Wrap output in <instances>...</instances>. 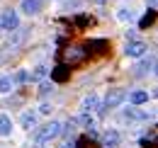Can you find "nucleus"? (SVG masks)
I'll return each mask as SVG.
<instances>
[{"instance_id":"obj_20","label":"nucleus","mask_w":158,"mask_h":148,"mask_svg":"<svg viewBox=\"0 0 158 148\" xmlns=\"http://www.w3.org/2000/svg\"><path fill=\"white\" fill-rule=\"evenodd\" d=\"M10 90H12V80L0 75V92H10Z\"/></svg>"},{"instance_id":"obj_25","label":"nucleus","mask_w":158,"mask_h":148,"mask_svg":"<svg viewBox=\"0 0 158 148\" xmlns=\"http://www.w3.org/2000/svg\"><path fill=\"white\" fill-rule=\"evenodd\" d=\"M95 2H98V5H105V2H107V0H95Z\"/></svg>"},{"instance_id":"obj_19","label":"nucleus","mask_w":158,"mask_h":148,"mask_svg":"<svg viewBox=\"0 0 158 148\" xmlns=\"http://www.w3.org/2000/svg\"><path fill=\"white\" fill-rule=\"evenodd\" d=\"M44 75H46V66H37V68L29 73V78H32V80H41Z\"/></svg>"},{"instance_id":"obj_13","label":"nucleus","mask_w":158,"mask_h":148,"mask_svg":"<svg viewBox=\"0 0 158 148\" xmlns=\"http://www.w3.org/2000/svg\"><path fill=\"white\" fill-rule=\"evenodd\" d=\"M12 134V121L7 114H0V136H10Z\"/></svg>"},{"instance_id":"obj_24","label":"nucleus","mask_w":158,"mask_h":148,"mask_svg":"<svg viewBox=\"0 0 158 148\" xmlns=\"http://www.w3.org/2000/svg\"><path fill=\"white\" fill-rule=\"evenodd\" d=\"M15 78H17V83H27V80H29V73H27V71H20Z\"/></svg>"},{"instance_id":"obj_15","label":"nucleus","mask_w":158,"mask_h":148,"mask_svg":"<svg viewBox=\"0 0 158 148\" xmlns=\"http://www.w3.org/2000/svg\"><path fill=\"white\" fill-rule=\"evenodd\" d=\"M153 68H156V58L151 56L148 61H143V63H141V66L136 68V75H146V73H151Z\"/></svg>"},{"instance_id":"obj_5","label":"nucleus","mask_w":158,"mask_h":148,"mask_svg":"<svg viewBox=\"0 0 158 148\" xmlns=\"http://www.w3.org/2000/svg\"><path fill=\"white\" fill-rule=\"evenodd\" d=\"M59 58H61V61L71 58V63H78V61H83V58H85V51H83V49H76V46H71V49H63Z\"/></svg>"},{"instance_id":"obj_8","label":"nucleus","mask_w":158,"mask_h":148,"mask_svg":"<svg viewBox=\"0 0 158 148\" xmlns=\"http://www.w3.org/2000/svg\"><path fill=\"white\" fill-rule=\"evenodd\" d=\"M122 117H124V121H143V119H148V114H143V112L134 109V107H127Z\"/></svg>"},{"instance_id":"obj_9","label":"nucleus","mask_w":158,"mask_h":148,"mask_svg":"<svg viewBox=\"0 0 158 148\" xmlns=\"http://www.w3.org/2000/svg\"><path fill=\"white\" fill-rule=\"evenodd\" d=\"M127 54L134 56V58L143 56L146 54V44H143V41H129V44H127Z\"/></svg>"},{"instance_id":"obj_14","label":"nucleus","mask_w":158,"mask_h":148,"mask_svg":"<svg viewBox=\"0 0 158 148\" xmlns=\"http://www.w3.org/2000/svg\"><path fill=\"white\" fill-rule=\"evenodd\" d=\"M102 51H107V41H105V39H98L95 44H90V46L85 49V54H102Z\"/></svg>"},{"instance_id":"obj_23","label":"nucleus","mask_w":158,"mask_h":148,"mask_svg":"<svg viewBox=\"0 0 158 148\" xmlns=\"http://www.w3.org/2000/svg\"><path fill=\"white\" fill-rule=\"evenodd\" d=\"M49 92H51V83H49V80H44V83L39 85V97H46Z\"/></svg>"},{"instance_id":"obj_3","label":"nucleus","mask_w":158,"mask_h":148,"mask_svg":"<svg viewBox=\"0 0 158 148\" xmlns=\"http://www.w3.org/2000/svg\"><path fill=\"white\" fill-rule=\"evenodd\" d=\"M127 100V90L124 88H112V90H107V95H105V109L110 107H119L122 102Z\"/></svg>"},{"instance_id":"obj_11","label":"nucleus","mask_w":158,"mask_h":148,"mask_svg":"<svg viewBox=\"0 0 158 148\" xmlns=\"http://www.w3.org/2000/svg\"><path fill=\"white\" fill-rule=\"evenodd\" d=\"M127 97H129L131 105H146L148 102V92H143V90H134V92H129Z\"/></svg>"},{"instance_id":"obj_7","label":"nucleus","mask_w":158,"mask_h":148,"mask_svg":"<svg viewBox=\"0 0 158 148\" xmlns=\"http://www.w3.org/2000/svg\"><path fill=\"white\" fill-rule=\"evenodd\" d=\"M102 146H105V148H117L119 146V131L117 129L105 131V136H102Z\"/></svg>"},{"instance_id":"obj_16","label":"nucleus","mask_w":158,"mask_h":148,"mask_svg":"<svg viewBox=\"0 0 158 148\" xmlns=\"http://www.w3.org/2000/svg\"><path fill=\"white\" fill-rule=\"evenodd\" d=\"M98 107H100V97L98 95H90V97L83 100V109L85 112H93V109H98Z\"/></svg>"},{"instance_id":"obj_21","label":"nucleus","mask_w":158,"mask_h":148,"mask_svg":"<svg viewBox=\"0 0 158 148\" xmlns=\"http://www.w3.org/2000/svg\"><path fill=\"white\" fill-rule=\"evenodd\" d=\"M76 24H78V27H88V24H93V17H88V15H78V17H76Z\"/></svg>"},{"instance_id":"obj_10","label":"nucleus","mask_w":158,"mask_h":148,"mask_svg":"<svg viewBox=\"0 0 158 148\" xmlns=\"http://www.w3.org/2000/svg\"><path fill=\"white\" fill-rule=\"evenodd\" d=\"M68 75H71L68 66H66V63H61V66H56V68L51 71V80H56V83H63V80H68Z\"/></svg>"},{"instance_id":"obj_12","label":"nucleus","mask_w":158,"mask_h":148,"mask_svg":"<svg viewBox=\"0 0 158 148\" xmlns=\"http://www.w3.org/2000/svg\"><path fill=\"white\" fill-rule=\"evenodd\" d=\"M34 124H37V112H34V109H27L24 114H22V126H24V129H32Z\"/></svg>"},{"instance_id":"obj_4","label":"nucleus","mask_w":158,"mask_h":148,"mask_svg":"<svg viewBox=\"0 0 158 148\" xmlns=\"http://www.w3.org/2000/svg\"><path fill=\"white\" fill-rule=\"evenodd\" d=\"M17 27H20V19H17V12H15V10H5V12H0V32H2V29L15 32Z\"/></svg>"},{"instance_id":"obj_17","label":"nucleus","mask_w":158,"mask_h":148,"mask_svg":"<svg viewBox=\"0 0 158 148\" xmlns=\"http://www.w3.org/2000/svg\"><path fill=\"white\" fill-rule=\"evenodd\" d=\"M153 19H156V10H148V12L141 17L139 27H141V29H146V27H151V24H153Z\"/></svg>"},{"instance_id":"obj_1","label":"nucleus","mask_w":158,"mask_h":148,"mask_svg":"<svg viewBox=\"0 0 158 148\" xmlns=\"http://www.w3.org/2000/svg\"><path fill=\"white\" fill-rule=\"evenodd\" d=\"M27 34H29V29H17L15 37H10L5 44H2V49H0V63H7L10 56H15L20 51L22 44H24V39H27Z\"/></svg>"},{"instance_id":"obj_22","label":"nucleus","mask_w":158,"mask_h":148,"mask_svg":"<svg viewBox=\"0 0 158 148\" xmlns=\"http://www.w3.org/2000/svg\"><path fill=\"white\" fill-rule=\"evenodd\" d=\"M63 134H66V138H73V134H76V121H68V124L63 126Z\"/></svg>"},{"instance_id":"obj_2","label":"nucleus","mask_w":158,"mask_h":148,"mask_svg":"<svg viewBox=\"0 0 158 148\" xmlns=\"http://www.w3.org/2000/svg\"><path fill=\"white\" fill-rule=\"evenodd\" d=\"M59 134H61V124L59 121H46L41 129L34 131V143H46V141L56 138Z\"/></svg>"},{"instance_id":"obj_18","label":"nucleus","mask_w":158,"mask_h":148,"mask_svg":"<svg viewBox=\"0 0 158 148\" xmlns=\"http://www.w3.org/2000/svg\"><path fill=\"white\" fill-rule=\"evenodd\" d=\"M93 121H95V119H93V114H88V112H83L78 119H76V124H80V126H90V129H93Z\"/></svg>"},{"instance_id":"obj_6","label":"nucleus","mask_w":158,"mask_h":148,"mask_svg":"<svg viewBox=\"0 0 158 148\" xmlns=\"http://www.w3.org/2000/svg\"><path fill=\"white\" fill-rule=\"evenodd\" d=\"M44 2L41 0H22V12L24 15H39Z\"/></svg>"}]
</instances>
